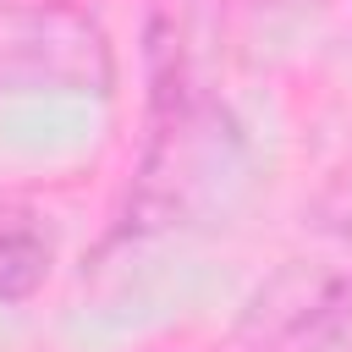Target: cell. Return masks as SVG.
<instances>
[{
  "label": "cell",
  "mask_w": 352,
  "mask_h": 352,
  "mask_svg": "<svg viewBox=\"0 0 352 352\" xmlns=\"http://www.w3.org/2000/svg\"><path fill=\"white\" fill-rule=\"evenodd\" d=\"M110 55L88 16L66 6H6L0 11V88H104Z\"/></svg>",
  "instance_id": "6da1fadb"
},
{
  "label": "cell",
  "mask_w": 352,
  "mask_h": 352,
  "mask_svg": "<svg viewBox=\"0 0 352 352\" xmlns=\"http://www.w3.org/2000/svg\"><path fill=\"white\" fill-rule=\"evenodd\" d=\"M44 275V248L28 231H0V297L28 292Z\"/></svg>",
  "instance_id": "7a4b0ae2"
}]
</instances>
